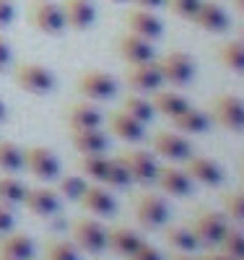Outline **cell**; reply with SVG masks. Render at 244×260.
<instances>
[{
	"instance_id": "1",
	"label": "cell",
	"mask_w": 244,
	"mask_h": 260,
	"mask_svg": "<svg viewBox=\"0 0 244 260\" xmlns=\"http://www.w3.org/2000/svg\"><path fill=\"white\" fill-rule=\"evenodd\" d=\"M208 117L224 130L244 133V99L236 94H218L208 104Z\"/></svg>"
},
{
	"instance_id": "2",
	"label": "cell",
	"mask_w": 244,
	"mask_h": 260,
	"mask_svg": "<svg viewBox=\"0 0 244 260\" xmlns=\"http://www.w3.org/2000/svg\"><path fill=\"white\" fill-rule=\"evenodd\" d=\"M71 240L78 250L88 255H99L107 250V226L91 216H78L71 221Z\"/></svg>"
},
{
	"instance_id": "3",
	"label": "cell",
	"mask_w": 244,
	"mask_h": 260,
	"mask_svg": "<svg viewBox=\"0 0 244 260\" xmlns=\"http://www.w3.org/2000/svg\"><path fill=\"white\" fill-rule=\"evenodd\" d=\"M13 81L21 91L34 94V96H44L55 89V73L50 68H44L39 62H18L13 68Z\"/></svg>"
},
{
	"instance_id": "4",
	"label": "cell",
	"mask_w": 244,
	"mask_h": 260,
	"mask_svg": "<svg viewBox=\"0 0 244 260\" xmlns=\"http://www.w3.org/2000/svg\"><path fill=\"white\" fill-rule=\"evenodd\" d=\"M229 226L231 224L226 219V213L224 211H211V208L197 211V216L190 224L197 245H205V247H218V242L224 240V234H226Z\"/></svg>"
},
{
	"instance_id": "5",
	"label": "cell",
	"mask_w": 244,
	"mask_h": 260,
	"mask_svg": "<svg viewBox=\"0 0 244 260\" xmlns=\"http://www.w3.org/2000/svg\"><path fill=\"white\" fill-rule=\"evenodd\" d=\"M132 213H135L141 226L161 229L169 221V203L159 192H138L132 198Z\"/></svg>"
},
{
	"instance_id": "6",
	"label": "cell",
	"mask_w": 244,
	"mask_h": 260,
	"mask_svg": "<svg viewBox=\"0 0 244 260\" xmlns=\"http://www.w3.org/2000/svg\"><path fill=\"white\" fill-rule=\"evenodd\" d=\"M156 65H159V71H161L164 83L177 86V89L190 86L192 78H195V60L187 52H180V50L166 52V55L156 57Z\"/></svg>"
},
{
	"instance_id": "7",
	"label": "cell",
	"mask_w": 244,
	"mask_h": 260,
	"mask_svg": "<svg viewBox=\"0 0 244 260\" xmlns=\"http://www.w3.org/2000/svg\"><path fill=\"white\" fill-rule=\"evenodd\" d=\"M29 24L47 34V37H60L65 31V18L60 11V3H52V0H34L29 6Z\"/></svg>"
},
{
	"instance_id": "8",
	"label": "cell",
	"mask_w": 244,
	"mask_h": 260,
	"mask_svg": "<svg viewBox=\"0 0 244 260\" xmlns=\"http://www.w3.org/2000/svg\"><path fill=\"white\" fill-rule=\"evenodd\" d=\"M117 156L127 167L132 182H138V185H153V182H156L159 161H156V156H153V154L141 151V148H125V151H120Z\"/></svg>"
},
{
	"instance_id": "9",
	"label": "cell",
	"mask_w": 244,
	"mask_h": 260,
	"mask_svg": "<svg viewBox=\"0 0 244 260\" xmlns=\"http://www.w3.org/2000/svg\"><path fill=\"white\" fill-rule=\"evenodd\" d=\"M24 167L31 172V177L42 182H52L60 177V159L47 146H26L24 148Z\"/></svg>"
},
{
	"instance_id": "10",
	"label": "cell",
	"mask_w": 244,
	"mask_h": 260,
	"mask_svg": "<svg viewBox=\"0 0 244 260\" xmlns=\"http://www.w3.org/2000/svg\"><path fill=\"white\" fill-rule=\"evenodd\" d=\"M76 91L88 102H104L117 94V81L104 71H86L78 76Z\"/></svg>"
},
{
	"instance_id": "11",
	"label": "cell",
	"mask_w": 244,
	"mask_h": 260,
	"mask_svg": "<svg viewBox=\"0 0 244 260\" xmlns=\"http://www.w3.org/2000/svg\"><path fill=\"white\" fill-rule=\"evenodd\" d=\"M151 148L153 154L166 159V161H185L192 154V146L182 133H174V130H159L151 138Z\"/></svg>"
},
{
	"instance_id": "12",
	"label": "cell",
	"mask_w": 244,
	"mask_h": 260,
	"mask_svg": "<svg viewBox=\"0 0 244 260\" xmlns=\"http://www.w3.org/2000/svg\"><path fill=\"white\" fill-rule=\"evenodd\" d=\"M125 81L132 91L138 94H153L156 89L164 86V78H161V71L156 65V57L148 60V62H138V65H127L125 71Z\"/></svg>"
},
{
	"instance_id": "13",
	"label": "cell",
	"mask_w": 244,
	"mask_h": 260,
	"mask_svg": "<svg viewBox=\"0 0 244 260\" xmlns=\"http://www.w3.org/2000/svg\"><path fill=\"white\" fill-rule=\"evenodd\" d=\"M78 206L86 211V213H94V216H115L117 213V201L115 195L107 190V185L101 182H94L83 187L81 198H78Z\"/></svg>"
},
{
	"instance_id": "14",
	"label": "cell",
	"mask_w": 244,
	"mask_h": 260,
	"mask_svg": "<svg viewBox=\"0 0 244 260\" xmlns=\"http://www.w3.org/2000/svg\"><path fill=\"white\" fill-rule=\"evenodd\" d=\"M125 26H127V31L138 34V37H143L148 42H156L164 34L161 18L153 11H148V8H132V11H127L125 13Z\"/></svg>"
},
{
	"instance_id": "15",
	"label": "cell",
	"mask_w": 244,
	"mask_h": 260,
	"mask_svg": "<svg viewBox=\"0 0 244 260\" xmlns=\"http://www.w3.org/2000/svg\"><path fill=\"white\" fill-rule=\"evenodd\" d=\"M60 11L65 18V29H73V31L91 29L96 21V6L91 0H62Z\"/></svg>"
},
{
	"instance_id": "16",
	"label": "cell",
	"mask_w": 244,
	"mask_h": 260,
	"mask_svg": "<svg viewBox=\"0 0 244 260\" xmlns=\"http://www.w3.org/2000/svg\"><path fill=\"white\" fill-rule=\"evenodd\" d=\"M185 175L192 182H200V185H208V187H218L224 182V169H221V164L208 159V156H192L190 154L185 159Z\"/></svg>"
},
{
	"instance_id": "17",
	"label": "cell",
	"mask_w": 244,
	"mask_h": 260,
	"mask_svg": "<svg viewBox=\"0 0 244 260\" xmlns=\"http://www.w3.org/2000/svg\"><path fill=\"white\" fill-rule=\"evenodd\" d=\"M192 24L200 26L208 34H224V31H229L231 21H229V13L224 11V6L213 3V0H200V8L192 16Z\"/></svg>"
},
{
	"instance_id": "18",
	"label": "cell",
	"mask_w": 244,
	"mask_h": 260,
	"mask_svg": "<svg viewBox=\"0 0 244 260\" xmlns=\"http://www.w3.org/2000/svg\"><path fill=\"white\" fill-rule=\"evenodd\" d=\"M107 127L115 138L125 141V143H138L146 138V125L138 122L135 117H130L125 110H115L107 115Z\"/></svg>"
},
{
	"instance_id": "19",
	"label": "cell",
	"mask_w": 244,
	"mask_h": 260,
	"mask_svg": "<svg viewBox=\"0 0 244 260\" xmlns=\"http://www.w3.org/2000/svg\"><path fill=\"white\" fill-rule=\"evenodd\" d=\"M21 203H24L29 208V213H34V216H52V213L60 211V195H57L55 187H47V185L26 187Z\"/></svg>"
},
{
	"instance_id": "20",
	"label": "cell",
	"mask_w": 244,
	"mask_h": 260,
	"mask_svg": "<svg viewBox=\"0 0 244 260\" xmlns=\"http://www.w3.org/2000/svg\"><path fill=\"white\" fill-rule=\"evenodd\" d=\"M117 52L120 57L127 62V65H138V62H148L153 60V42L132 34V31H125L120 39H117Z\"/></svg>"
},
{
	"instance_id": "21",
	"label": "cell",
	"mask_w": 244,
	"mask_h": 260,
	"mask_svg": "<svg viewBox=\"0 0 244 260\" xmlns=\"http://www.w3.org/2000/svg\"><path fill=\"white\" fill-rule=\"evenodd\" d=\"M156 185L161 192L171 195V198H185L192 192V180L185 175V169L180 167H159Z\"/></svg>"
},
{
	"instance_id": "22",
	"label": "cell",
	"mask_w": 244,
	"mask_h": 260,
	"mask_svg": "<svg viewBox=\"0 0 244 260\" xmlns=\"http://www.w3.org/2000/svg\"><path fill=\"white\" fill-rule=\"evenodd\" d=\"M37 247L34 240L29 234H21V232H8L0 237V257L6 260H34Z\"/></svg>"
},
{
	"instance_id": "23",
	"label": "cell",
	"mask_w": 244,
	"mask_h": 260,
	"mask_svg": "<svg viewBox=\"0 0 244 260\" xmlns=\"http://www.w3.org/2000/svg\"><path fill=\"white\" fill-rule=\"evenodd\" d=\"M148 99H151V107H153V112L156 115H164V117H177L180 112H185L187 107H190V102L182 96V94H177V91H171V89H156L153 94H148Z\"/></svg>"
},
{
	"instance_id": "24",
	"label": "cell",
	"mask_w": 244,
	"mask_h": 260,
	"mask_svg": "<svg viewBox=\"0 0 244 260\" xmlns=\"http://www.w3.org/2000/svg\"><path fill=\"white\" fill-rule=\"evenodd\" d=\"M65 120H68V127H71V130L101 127V122H104L101 112L96 110L94 104H88V102H76V104H71L68 112H65Z\"/></svg>"
},
{
	"instance_id": "25",
	"label": "cell",
	"mask_w": 244,
	"mask_h": 260,
	"mask_svg": "<svg viewBox=\"0 0 244 260\" xmlns=\"http://www.w3.org/2000/svg\"><path fill=\"white\" fill-rule=\"evenodd\" d=\"M71 143L78 154H104L109 148V138H107V133H101V127L71 130Z\"/></svg>"
},
{
	"instance_id": "26",
	"label": "cell",
	"mask_w": 244,
	"mask_h": 260,
	"mask_svg": "<svg viewBox=\"0 0 244 260\" xmlns=\"http://www.w3.org/2000/svg\"><path fill=\"white\" fill-rule=\"evenodd\" d=\"M171 122H174V130H177V133H182V136H200V133H205V130L211 127L208 112L195 110V107H187L185 112L171 117Z\"/></svg>"
},
{
	"instance_id": "27",
	"label": "cell",
	"mask_w": 244,
	"mask_h": 260,
	"mask_svg": "<svg viewBox=\"0 0 244 260\" xmlns=\"http://www.w3.org/2000/svg\"><path fill=\"white\" fill-rule=\"evenodd\" d=\"M141 242H143L141 234L132 232V229H127V226H109V229H107V250H112L115 255L127 257Z\"/></svg>"
},
{
	"instance_id": "28",
	"label": "cell",
	"mask_w": 244,
	"mask_h": 260,
	"mask_svg": "<svg viewBox=\"0 0 244 260\" xmlns=\"http://www.w3.org/2000/svg\"><path fill=\"white\" fill-rule=\"evenodd\" d=\"M218 62L224 65L226 71L244 76V42L241 39H229L218 47Z\"/></svg>"
},
{
	"instance_id": "29",
	"label": "cell",
	"mask_w": 244,
	"mask_h": 260,
	"mask_svg": "<svg viewBox=\"0 0 244 260\" xmlns=\"http://www.w3.org/2000/svg\"><path fill=\"white\" fill-rule=\"evenodd\" d=\"M161 229H164L166 245H169L171 250H177V252H195L197 247H200L190 226H166V224H164Z\"/></svg>"
},
{
	"instance_id": "30",
	"label": "cell",
	"mask_w": 244,
	"mask_h": 260,
	"mask_svg": "<svg viewBox=\"0 0 244 260\" xmlns=\"http://www.w3.org/2000/svg\"><path fill=\"white\" fill-rule=\"evenodd\" d=\"M107 154H81L78 161H76V169L81 172L83 177L94 180V182H101L104 180V172H107Z\"/></svg>"
},
{
	"instance_id": "31",
	"label": "cell",
	"mask_w": 244,
	"mask_h": 260,
	"mask_svg": "<svg viewBox=\"0 0 244 260\" xmlns=\"http://www.w3.org/2000/svg\"><path fill=\"white\" fill-rule=\"evenodd\" d=\"M18 169H24V148L13 141H0V172L13 175Z\"/></svg>"
},
{
	"instance_id": "32",
	"label": "cell",
	"mask_w": 244,
	"mask_h": 260,
	"mask_svg": "<svg viewBox=\"0 0 244 260\" xmlns=\"http://www.w3.org/2000/svg\"><path fill=\"white\" fill-rule=\"evenodd\" d=\"M24 192H26V185L21 182L18 177L13 175H0V203L13 208L24 201Z\"/></svg>"
},
{
	"instance_id": "33",
	"label": "cell",
	"mask_w": 244,
	"mask_h": 260,
	"mask_svg": "<svg viewBox=\"0 0 244 260\" xmlns=\"http://www.w3.org/2000/svg\"><path fill=\"white\" fill-rule=\"evenodd\" d=\"M122 110L130 115V117H135L138 122H151L153 120V107H151V99L148 96H141V94H130L122 99Z\"/></svg>"
},
{
	"instance_id": "34",
	"label": "cell",
	"mask_w": 244,
	"mask_h": 260,
	"mask_svg": "<svg viewBox=\"0 0 244 260\" xmlns=\"http://www.w3.org/2000/svg\"><path fill=\"white\" fill-rule=\"evenodd\" d=\"M101 182H104L107 187H115V190H122V187H127V185L132 182V180H130V172H127V167L120 161V156H112V159H109Z\"/></svg>"
},
{
	"instance_id": "35",
	"label": "cell",
	"mask_w": 244,
	"mask_h": 260,
	"mask_svg": "<svg viewBox=\"0 0 244 260\" xmlns=\"http://www.w3.org/2000/svg\"><path fill=\"white\" fill-rule=\"evenodd\" d=\"M221 203H224V213H226L229 221L244 224V190L241 187L224 192L221 195Z\"/></svg>"
},
{
	"instance_id": "36",
	"label": "cell",
	"mask_w": 244,
	"mask_h": 260,
	"mask_svg": "<svg viewBox=\"0 0 244 260\" xmlns=\"http://www.w3.org/2000/svg\"><path fill=\"white\" fill-rule=\"evenodd\" d=\"M44 260H81L78 247L68 240H50L44 245Z\"/></svg>"
},
{
	"instance_id": "37",
	"label": "cell",
	"mask_w": 244,
	"mask_h": 260,
	"mask_svg": "<svg viewBox=\"0 0 244 260\" xmlns=\"http://www.w3.org/2000/svg\"><path fill=\"white\" fill-rule=\"evenodd\" d=\"M86 187V177L83 175H65V177H57V195L65 201H78L81 192Z\"/></svg>"
},
{
	"instance_id": "38",
	"label": "cell",
	"mask_w": 244,
	"mask_h": 260,
	"mask_svg": "<svg viewBox=\"0 0 244 260\" xmlns=\"http://www.w3.org/2000/svg\"><path fill=\"white\" fill-rule=\"evenodd\" d=\"M218 250L226 252V255L234 257V260H241V257H244V232L229 226L226 234H224V240L218 242Z\"/></svg>"
},
{
	"instance_id": "39",
	"label": "cell",
	"mask_w": 244,
	"mask_h": 260,
	"mask_svg": "<svg viewBox=\"0 0 244 260\" xmlns=\"http://www.w3.org/2000/svg\"><path fill=\"white\" fill-rule=\"evenodd\" d=\"M164 6L169 8L171 16L192 21V16L197 13V8H200V0H164Z\"/></svg>"
},
{
	"instance_id": "40",
	"label": "cell",
	"mask_w": 244,
	"mask_h": 260,
	"mask_svg": "<svg viewBox=\"0 0 244 260\" xmlns=\"http://www.w3.org/2000/svg\"><path fill=\"white\" fill-rule=\"evenodd\" d=\"M125 260H164V255H161V250L156 247V245H151V242H141L135 250H132Z\"/></svg>"
},
{
	"instance_id": "41",
	"label": "cell",
	"mask_w": 244,
	"mask_h": 260,
	"mask_svg": "<svg viewBox=\"0 0 244 260\" xmlns=\"http://www.w3.org/2000/svg\"><path fill=\"white\" fill-rule=\"evenodd\" d=\"M13 18H16V6H13V0H0V29L11 26Z\"/></svg>"
},
{
	"instance_id": "42",
	"label": "cell",
	"mask_w": 244,
	"mask_h": 260,
	"mask_svg": "<svg viewBox=\"0 0 244 260\" xmlns=\"http://www.w3.org/2000/svg\"><path fill=\"white\" fill-rule=\"evenodd\" d=\"M13 224H16V219H13V211H11L8 206L0 203V237L8 234V232H13Z\"/></svg>"
},
{
	"instance_id": "43",
	"label": "cell",
	"mask_w": 244,
	"mask_h": 260,
	"mask_svg": "<svg viewBox=\"0 0 244 260\" xmlns=\"http://www.w3.org/2000/svg\"><path fill=\"white\" fill-rule=\"evenodd\" d=\"M13 60V52H11V45H8V39L0 34V71H6L8 65Z\"/></svg>"
},
{
	"instance_id": "44",
	"label": "cell",
	"mask_w": 244,
	"mask_h": 260,
	"mask_svg": "<svg viewBox=\"0 0 244 260\" xmlns=\"http://www.w3.org/2000/svg\"><path fill=\"white\" fill-rule=\"evenodd\" d=\"M130 3H135L138 8H148V11H156L164 6V0H130Z\"/></svg>"
},
{
	"instance_id": "45",
	"label": "cell",
	"mask_w": 244,
	"mask_h": 260,
	"mask_svg": "<svg viewBox=\"0 0 244 260\" xmlns=\"http://www.w3.org/2000/svg\"><path fill=\"white\" fill-rule=\"evenodd\" d=\"M197 260H234V257H229L226 252H221V250H211V252H205V255H200Z\"/></svg>"
},
{
	"instance_id": "46",
	"label": "cell",
	"mask_w": 244,
	"mask_h": 260,
	"mask_svg": "<svg viewBox=\"0 0 244 260\" xmlns=\"http://www.w3.org/2000/svg\"><path fill=\"white\" fill-rule=\"evenodd\" d=\"M231 3H234V8H236L239 13H244V0H231Z\"/></svg>"
},
{
	"instance_id": "47",
	"label": "cell",
	"mask_w": 244,
	"mask_h": 260,
	"mask_svg": "<svg viewBox=\"0 0 244 260\" xmlns=\"http://www.w3.org/2000/svg\"><path fill=\"white\" fill-rule=\"evenodd\" d=\"M0 120H6V102L0 99Z\"/></svg>"
},
{
	"instance_id": "48",
	"label": "cell",
	"mask_w": 244,
	"mask_h": 260,
	"mask_svg": "<svg viewBox=\"0 0 244 260\" xmlns=\"http://www.w3.org/2000/svg\"><path fill=\"white\" fill-rule=\"evenodd\" d=\"M171 260H197V257H190V255H174Z\"/></svg>"
},
{
	"instance_id": "49",
	"label": "cell",
	"mask_w": 244,
	"mask_h": 260,
	"mask_svg": "<svg viewBox=\"0 0 244 260\" xmlns=\"http://www.w3.org/2000/svg\"><path fill=\"white\" fill-rule=\"evenodd\" d=\"M239 175H241V180H244V159H241V164H239Z\"/></svg>"
},
{
	"instance_id": "50",
	"label": "cell",
	"mask_w": 244,
	"mask_h": 260,
	"mask_svg": "<svg viewBox=\"0 0 244 260\" xmlns=\"http://www.w3.org/2000/svg\"><path fill=\"white\" fill-rule=\"evenodd\" d=\"M239 39H241V42H244V26H241V29H239Z\"/></svg>"
},
{
	"instance_id": "51",
	"label": "cell",
	"mask_w": 244,
	"mask_h": 260,
	"mask_svg": "<svg viewBox=\"0 0 244 260\" xmlns=\"http://www.w3.org/2000/svg\"><path fill=\"white\" fill-rule=\"evenodd\" d=\"M109 3H130V0H109Z\"/></svg>"
},
{
	"instance_id": "52",
	"label": "cell",
	"mask_w": 244,
	"mask_h": 260,
	"mask_svg": "<svg viewBox=\"0 0 244 260\" xmlns=\"http://www.w3.org/2000/svg\"><path fill=\"white\" fill-rule=\"evenodd\" d=\"M0 260H6V257H0Z\"/></svg>"
},
{
	"instance_id": "53",
	"label": "cell",
	"mask_w": 244,
	"mask_h": 260,
	"mask_svg": "<svg viewBox=\"0 0 244 260\" xmlns=\"http://www.w3.org/2000/svg\"><path fill=\"white\" fill-rule=\"evenodd\" d=\"M241 260H244V257H241Z\"/></svg>"
}]
</instances>
